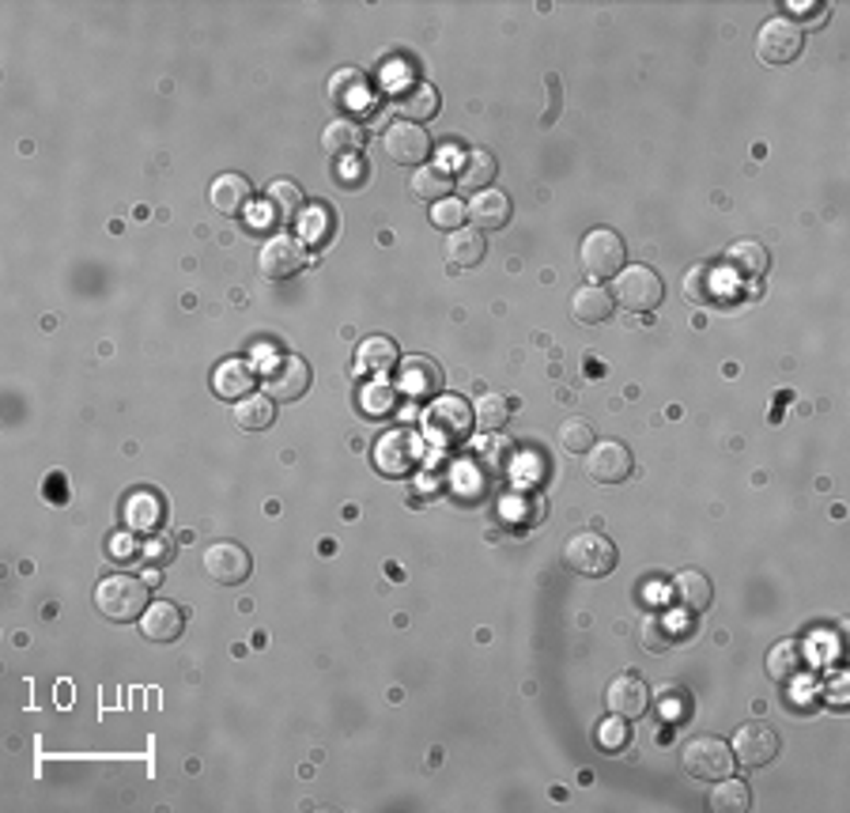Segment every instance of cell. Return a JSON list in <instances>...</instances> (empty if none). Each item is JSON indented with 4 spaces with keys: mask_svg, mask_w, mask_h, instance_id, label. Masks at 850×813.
<instances>
[{
    "mask_svg": "<svg viewBox=\"0 0 850 813\" xmlns=\"http://www.w3.org/2000/svg\"><path fill=\"white\" fill-rule=\"evenodd\" d=\"M681 765L692 779L699 783H715V779H725L733 771V750L715 734H699L684 745Z\"/></svg>",
    "mask_w": 850,
    "mask_h": 813,
    "instance_id": "obj_5",
    "label": "cell"
},
{
    "mask_svg": "<svg viewBox=\"0 0 850 813\" xmlns=\"http://www.w3.org/2000/svg\"><path fill=\"white\" fill-rule=\"evenodd\" d=\"M510 413H515L510 398H507V393H495V390H492V393H481V398H476V405H473V421H476V428H481L484 435L507 428V424H510Z\"/></svg>",
    "mask_w": 850,
    "mask_h": 813,
    "instance_id": "obj_35",
    "label": "cell"
},
{
    "mask_svg": "<svg viewBox=\"0 0 850 813\" xmlns=\"http://www.w3.org/2000/svg\"><path fill=\"white\" fill-rule=\"evenodd\" d=\"M409 190H412V197H416V201H424V204H439V201H447L450 190H453V175H450L447 167H435V163H424V167L412 170Z\"/></svg>",
    "mask_w": 850,
    "mask_h": 813,
    "instance_id": "obj_31",
    "label": "cell"
},
{
    "mask_svg": "<svg viewBox=\"0 0 850 813\" xmlns=\"http://www.w3.org/2000/svg\"><path fill=\"white\" fill-rule=\"evenodd\" d=\"M424 462V439L409 428H398V432H386L378 435L375 443V470L382 478H409V473L420 470Z\"/></svg>",
    "mask_w": 850,
    "mask_h": 813,
    "instance_id": "obj_3",
    "label": "cell"
},
{
    "mask_svg": "<svg viewBox=\"0 0 850 813\" xmlns=\"http://www.w3.org/2000/svg\"><path fill=\"white\" fill-rule=\"evenodd\" d=\"M802 46H805L802 27H798L794 20H787V15H775V20H767L760 27V35H756V54H760L764 64H790V61H798Z\"/></svg>",
    "mask_w": 850,
    "mask_h": 813,
    "instance_id": "obj_8",
    "label": "cell"
},
{
    "mask_svg": "<svg viewBox=\"0 0 850 813\" xmlns=\"http://www.w3.org/2000/svg\"><path fill=\"white\" fill-rule=\"evenodd\" d=\"M359 148H363L359 121L333 118L326 129H321V152H326L329 160H349V155H359Z\"/></svg>",
    "mask_w": 850,
    "mask_h": 813,
    "instance_id": "obj_28",
    "label": "cell"
},
{
    "mask_svg": "<svg viewBox=\"0 0 850 813\" xmlns=\"http://www.w3.org/2000/svg\"><path fill=\"white\" fill-rule=\"evenodd\" d=\"M95 610L114 624L140 621V613L147 610V582L133 575H106L95 587Z\"/></svg>",
    "mask_w": 850,
    "mask_h": 813,
    "instance_id": "obj_2",
    "label": "cell"
},
{
    "mask_svg": "<svg viewBox=\"0 0 850 813\" xmlns=\"http://www.w3.org/2000/svg\"><path fill=\"white\" fill-rule=\"evenodd\" d=\"M733 761L745 768H764L771 765L775 757H779V734H775L767 722L753 719L745 722V727H737V734H733Z\"/></svg>",
    "mask_w": 850,
    "mask_h": 813,
    "instance_id": "obj_13",
    "label": "cell"
},
{
    "mask_svg": "<svg viewBox=\"0 0 850 813\" xmlns=\"http://www.w3.org/2000/svg\"><path fill=\"white\" fill-rule=\"evenodd\" d=\"M201 564H204V575L216 579L220 587H243L253 572L250 553H246V545H238V541H212V545L204 549Z\"/></svg>",
    "mask_w": 850,
    "mask_h": 813,
    "instance_id": "obj_9",
    "label": "cell"
},
{
    "mask_svg": "<svg viewBox=\"0 0 850 813\" xmlns=\"http://www.w3.org/2000/svg\"><path fill=\"white\" fill-rule=\"evenodd\" d=\"M711 810L715 813H745L748 806H753V791H748L745 779H715V791H711Z\"/></svg>",
    "mask_w": 850,
    "mask_h": 813,
    "instance_id": "obj_36",
    "label": "cell"
},
{
    "mask_svg": "<svg viewBox=\"0 0 850 813\" xmlns=\"http://www.w3.org/2000/svg\"><path fill=\"white\" fill-rule=\"evenodd\" d=\"M253 386H258V379H253V367L246 364V360H224V364L212 372V393L224 401H243L253 393Z\"/></svg>",
    "mask_w": 850,
    "mask_h": 813,
    "instance_id": "obj_22",
    "label": "cell"
},
{
    "mask_svg": "<svg viewBox=\"0 0 850 813\" xmlns=\"http://www.w3.org/2000/svg\"><path fill=\"white\" fill-rule=\"evenodd\" d=\"M465 216H469V209L458 201V197H447V201L432 204V224L442 227L447 235L458 232V227H465Z\"/></svg>",
    "mask_w": 850,
    "mask_h": 813,
    "instance_id": "obj_41",
    "label": "cell"
},
{
    "mask_svg": "<svg viewBox=\"0 0 850 813\" xmlns=\"http://www.w3.org/2000/svg\"><path fill=\"white\" fill-rule=\"evenodd\" d=\"M495 155L484 152V148H469L465 155H461V170H458V182L465 186V190L481 193V190H492V178H495Z\"/></svg>",
    "mask_w": 850,
    "mask_h": 813,
    "instance_id": "obj_33",
    "label": "cell"
},
{
    "mask_svg": "<svg viewBox=\"0 0 850 813\" xmlns=\"http://www.w3.org/2000/svg\"><path fill=\"white\" fill-rule=\"evenodd\" d=\"M121 519H126V530L129 533H160L163 519H167V507H163V496L160 492H147V488H137L133 496H126V507H121Z\"/></svg>",
    "mask_w": 850,
    "mask_h": 813,
    "instance_id": "obj_18",
    "label": "cell"
},
{
    "mask_svg": "<svg viewBox=\"0 0 850 813\" xmlns=\"http://www.w3.org/2000/svg\"><path fill=\"white\" fill-rule=\"evenodd\" d=\"M398 393H404V398H435V393L442 390V367L435 364L432 356H404L398 364Z\"/></svg>",
    "mask_w": 850,
    "mask_h": 813,
    "instance_id": "obj_16",
    "label": "cell"
},
{
    "mask_svg": "<svg viewBox=\"0 0 850 813\" xmlns=\"http://www.w3.org/2000/svg\"><path fill=\"white\" fill-rule=\"evenodd\" d=\"M333 216H329V209H310L299 216V232H303V243L310 246H326L329 235H333Z\"/></svg>",
    "mask_w": 850,
    "mask_h": 813,
    "instance_id": "obj_40",
    "label": "cell"
},
{
    "mask_svg": "<svg viewBox=\"0 0 850 813\" xmlns=\"http://www.w3.org/2000/svg\"><path fill=\"white\" fill-rule=\"evenodd\" d=\"M613 292L609 287H601L598 281L590 284H579V292L571 295V318L582 326H598L605 322V318H613Z\"/></svg>",
    "mask_w": 850,
    "mask_h": 813,
    "instance_id": "obj_24",
    "label": "cell"
},
{
    "mask_svg": "<svg viewBox=\"0 0 850 813\" xmlns=\"http://www.w3.org/2000/svg\"><path fill=\"white\" fill-rule=\"evenodd\" d=\"M676 704H684V708H688V696H684V693H676V688H673V693H670V688H665V693H662V711H665V716H681V711H676Z\"/></svg>",
    "mask_w": 850,
    "mask_h": 813,
    "instance_id": "obj_45",
    "label": "cell"
},
{
    "mask_svg": "<svg viewBox=\"0 0 850 813\" xmlns=\"http://www.w3.org/2000/svg\"><path fill=\"white\" fill-rule=\"evenodd\" d=\"M137 624L144 632V639H152V644H175L186 632V613L175 602H167V598H155V602H147V610L140 613Z\"/></svg>",
    "mask_w": 850,
    "mask_h": 813,
    "instance_id": "obj_17",
    "label": "cell"
},
{
    "mask_svg": "<svg viewBox=\"0 0 850 813\" xmlns=\"http://www.w3.org/2000/svg\"><path fill=\"white\" fill-rule=\"evenodd\" d=\"M310 382H314L310 364L303 356H292V352L272 360L265 379H261V386H265V393L272 401H299L303 393L310 390Z\"/></svg>",
    "mask_w": 850,
    "mask_h": 813,
    "instance_id": "obj_10",
    "label": "cell"
},
{
    "mask_svg": "<svg viewBox=\"0 0 850 813\" xmlns=\"http://www.w3.org/2000/svg\"><path fill=\"white\" fill-rule=\"evenodd\" d=\"M209 201H212V209H216L220 216H243V212L250 209V201H253L250 178H246V175H235V170H227V175L212 178Z\"/></svg>",
    "mask_w": 850,
    "mask_h": 813,
    "instance_id": "obj_20",
    "label": "cell"
},
{
    "mask_svg": "<svg viewBox=\"0 0 850 813\" xmlns=\"http://www.w3.org/2000/svg\"><path fill=\"white\" fill-rule=\"evenodd\" d=\"M635 470L631 450L621 439H601L586 450V473L598 484H624Z\"/></svg>",
    "mask_w": 850,
    "mask_h": 813,
    "instance_id": "obj_14",
    "label": "cell"
},
{
    "mask_svg": "<svg viewBox=\"0 0 850 813\" xmlns=\"http://www.w3.org/2000/svg\"><path fill=\"white\" fill-rule=\"evenodd\" d=\"M473 405L461 401L458 393H439L424 409V439L435 443V447H461L473 435Z\"/></svg>",
    "mask_w": 850,
    "mask_h": 813,
    "instance_id": "obj_1",
    "label": "cell"
},
{
    "mask_svg": "<svg viewBox=\"0 0 850 813\" xmlns=\"http://www.w3.org/2000/svg\"><path fill=\"white\" fill-rule=\"evenodd\" d=\"M605 708L609 716H621V719H642L650 708V688L639 673H621V678L609 681L605 688Z\"/></svg>",
    "mask_w": 850,
    "mask_h": 813,
    "instance_id": "obj_15",
    "label": "cell"
},
{
    "mask_svg": "<svg viewBox=\"0 0 850 813\" xmlns=\"http://www.w3.org/2000/svg\"><path fill=\"white\" fill-rule=\"evenodd\" d=\"M484 254H488V243H484V232H476V227H458V232L447 235V258L453 269L481 266Z\"/></svg>",
    "mask_w": 850,
    "mask_h": 813,
    "instance_id": "obj_32",
    "label": "cell"
},
{
    "mask_svg": "<svg viewBox=\"0 0 850 813\" xmlns=\"http://www.w3.org/2000/svg\"><path fill=\"white\" fill-rule=\"evenodd\" d=\"M465 209L476 232H503L510 224V216H515V204H510V197L503 190H481Z\"/></svg>",
    "mask_w": 850,
    "mask_h": 813,
    "instance_id": "obj_21",
    "label": "cell"
},
{
    "mask_svg": "<svg viewBox=\"0 0 850 813\" xmlns=\"http://www.w3.org/2000/svg\"><path fill=\"white\" fill-rule=\"evenodd\" d=\"M684 617H670V613H662V617H650L647 624H642V644H647V651L662 655L670 651L673 644H681V639H688V628H676Z\"/></svg>",
    "mask_w": 850,
    "mask_h": 813,
    "instance_id": "obj_37",
    "label": "cell"
},
{
    "mask_svg": "<svg viewBox=\"0 0 850 813\" xmlns=\"http://www.w3.org/2000/svg\"><path fill=\"white\" fill-rule=\"evenodd\" d=\"M370 178L367 163L359 160V155H349V160H337V170H333V182L341 186V190H359L363 182Z\"/></svg>",
    "mask_w": 850,
    "mask_h": 813,
    "instance_id": "obj_42",
    "label": "cell"
},
{
    "mask_svg": "<svg viewBox=\"0 0 850 813\" xmlns=\"http://www.w3.org/2000/svg\"><path fill=\"white\" fill-rule=\"evenodd\" d=\"M398 409V386L390 379H370L359 390V413L367 416H390Z\"/></svg>",
    "mask_w": 850,
    "mask_h": 813,
    "instance_id": "obj_38",
    "label": "cell"
},
{
    "mask_svg": "<svg viewBox=\"0 0 850 813\" xmlns=\"http://www.w3.org/2000/svg\"><path fill=\"white\" fill-rule=\"evenodd\" d=\"M564 561H567V568L586 575V579H601V575H609L616 568V545L605 538V533L582 530L564 545Z\"/></svg>",
    "mask_w": 850,
    "mask_h": 813,
    "instance_id": "obj_4",
    "label": "cell"
},
{
    "mask_svg": "<svg viewBox=\"0 0 850 813\" xmlns=\"http://www.w3.org/2000/svg\"><path fill=\"white\" fill-rule=\"evenodd\" d=\"M805 670H808V659H805V647L798 644V639H779V644L767 651V673H771V681H779V685L802 681Z\"/></svg>",
    "mask_w": 850,
    "mask_h": 813,
    "instance_id": "obj_23",
    "label": "cell"
},
{
    "mask_svg": "<svg viewBox=\"0 0 850 813\" xmlns=\"http://www.w3.org/2000/svg\"><path fill=\"white\" fill-rule=\"evenodd\" d=\"M329 98H333L337 106H344V110H370V84L367 76H363L359 69H341L333 72V80H329Z\"/></svg>",
    "mask_w": 850,
    "mask_h": 813,
    "instance_id": "obj_26",
    "label": "cell"
},
{
    "mask_svg": "<svg viewBox=\"0 0 850 813\" xmlns=\"http://www.w3.org/2000/svg\"><path fill=\"white\" fill-rule=\"evenodd\" d=\"M352 367H356V375H386L390 367H398V344L390 337H367V341H359Z\"/></svg>",
    "mask_w": 850,
    "mask_h": 813,
    "instance_id": "obj_30",
    "label": "cell"
},
{
    "mask_svg": "<svg viewBox=\"0 0 850 813\" xmlns=\"http://www.w3.org/2000/svg\"><path fill=\"white\" fill-rule=\"evenodd\" d=\"M725 266H730V273L741 276V281H760L767 273V266H771V258H767V250L756 239H737V243H730V250H725Z\"/></svg>",
    "mask_w": 850,
    "mask_h": 813,
    "instance_id": "obj_27",
    "label": "cell"
},
{
    "mask_svg": "<svg viewBox=\"0 0 850 813\" xmlns=\"http://www.w3.org/2000/svg\"><path fill=\"white\" fill-rule=\"evenodd\" d=\"M393 110L401 114V121H412V126L432 121L439 114V92L427 80H409L393 92Z\"/></svg>",
    "mask_w": 850,
    "mask_h": 813,
    "instance_id": "obj_19",
    "label": "cell"
},
{
    "mask_svg": "<svg viewBox=\"0 0 850 813\" xmlns=\"http://www.w3.org/2000/svg\"><path fill=\"white\" fill-rule=\"evenodd\" d=\"M276 421V401L269 393H250L235 405V424L246 432H265Z\"/></svg>",
    "mask_w": 850,
    "mask_h": 813,
    "instance_id": "obj_34",
    "label": "cell"
},
{
    "mask_svg": "<svg viewBox=\"0 0 850 813\" xmlns=\"http://www.w3.org/2000/svg\"><path fill=\"white\" fill-rule=\"evenodd\" d=\"M627 719H621V716H609L605 722L598 727V745L605 753H621L624 745H627Z\"/></svg>",
    "mask_w": 850,
    "mask_h": 813,
    "instance_id": "obj_43",
    "label": "cell"
},
{
    "mask_svg": "<svg viewBox=\"0 0 850 813\" xmlns=\"http://www.w3.org/2000/svg\"><path fill=\"white\" fill-rule=\"evenodd\" d=\"M662 295H665V284H662V276H658L650 266H627V269L616 273L613 303H621V307L635 310V315H650V310L662 303Z\"/></svg>",
    "mask_w": 850,
    "mask_h": 813,
    "instance_id": "obj_6",
    "label": "cell"
},
{
    "mask_svg": "<svg viewBox=\"0 0 850 813\" xmlns=\"http://www.w3.org/2000/svg\"><path fill=\"white\" fill-rule=\"evenodd\" d=\"M110 553L114 556H133V541H129V538H114L110 541Z\"/></svg>",
    "mask_w": 850,
    "mask_h": 813,
    "instance_id": "obj_46",
    "label": "cell"
},
{
    "mask_svg": "<svg viewBox=\"0 0 850 813\" xmlns=\"http://www.w3.org/2000/svg\"><path fill=\"white\" fill-rule=\"evenodd\" d=\"M673 598L684 613H704L715 602V587L699 568H684L673 575Z\"/></svg>",
    "mask_w": 850,
    "mask_h": 813,
    "instance_id": "obj_25",
    "label": "cell"
},
{
    "mask_svg": "<svg viewBox=\"0 0 850 813\" xmlns=\"http://www.w3.org/2000/svg\"><path fill=\"white\" fill-rule=\"evenodd\" d=\"M140 561H147L152 568H163V564L175 561V541L163 538V533H152V538L140 545Z\"/></svg>",
    "mask_w": 850,
    "mask_h": 813,
    "instance_id": "obj_44",
    "label": "cell"
},
{
    "mask_svg": "<svg viewBox=\"0 0 850 813\" xmlns=\"http://www.w3.org/2000/svg\"><path fill=\"white\" fill-rule=\"evenodd\" d=\"M593 443H598V435H593V424L582 421V416H571V421L559 424V447H564L567 455H586Z\"/></svg>",
    "mask_w": 850,
    "mask_h": 813,
    "instance_id": "obj_39",
    "label": "cell"
},
{
    "mask_svg": "<svg viewBox=\"0 0 850 813\" xmlns=\"http://www.w3.org/2000/svg\"><path fill=\"white\" fill-rule=\"evenodd\" d=\"M382 152L398 167H424L427 155H432V137H427V129L412 126V121H393L382 133Z\"/></svg>",
    "mask_w": 850,
    "mask_h": 813,
    "instance_id": "obj_12",
    "label": "cell"
},
{
    "mask_svg": "<svg viewBox=\"0 0 850 813\" xmlns=\"http://www.w3.org/2000/svg\"><path fill=\"white\" fill-rule=\"evenodd\" d=\"M258 269L265 281H287L307 269V243L295 235H272L258 250Z\"/></svg>",
    "mask_w": 850,
    "mask_h": 813,
    "instance_id": "obj_11",
    "label": "cell"
},
{
    "mask_svg": "<svg viewBox=\"0 0 850 813\" xmlns=\"http://www.w3.org/2000/svg\"><path fill=\"white\" fill-rule=\"evenodd\" d=\"M303 204H307V197H303V190L292 182V178H276V182L265 186V209L276 224H292V220H299Z\"/></svg>",
    "mask_w": 850,
    "mask_h": 813,
    "instance_id": "obj_29",
    "label": "cell"
},
{
    "mask_svg": "<svg viewBox=\"0 0 850 813\" xmlns=\"http://www.w3.org/2000/svg\"><path fill=\"white\" fill-rule=\"evenodd\" d=\"M624 258H627V246L613 227H593L579 246V261L586 273H590V281H609V276H616L624 269Z\"/></svg>",
    "mask_w": 850,
    "mask_h": 813,
    "instance_id": "obj_7",
    "label": "cell"
}]
</instances>
